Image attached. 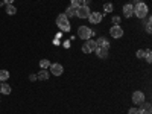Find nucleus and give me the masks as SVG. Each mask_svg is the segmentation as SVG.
Masks as SVG:
<instances>
[{"label":"nucleus","mask_w":152,"mask_h":114,"mask_svg":"<svg viewBox=\"0 0 152 114\" xmlns=\"http://www.w3.org/2000/svg\"><path fill=\"white\" fill-rule=\"evenodd\" d=\"M134 15H135L138 20L146 18V17L149 15V8H148V5H146V3H143V2L134 5Z\"/></svg>","instance_id":"f257e3e1"},{"label":"nucleus","mask_w":152,"mask_h":114,"mask_svg":"<svg viewBox=\"0 0 152 114\" xmlns=\"http://www.w3.org/2000/svg\"><path fill=\"white\" fill-rule=\"evenodd\" d=\"M56 24H58V28L61 29V32H70V29H72L70 20H69L64 14H59V15L56 17Z\"/></svg>","instance_id":"f03ea898"},{"label":"nucleus","mask_w":152,"mask_h":114,"mask_svg":"<svg viewBox=\"0 0 152 114\" xmlns=\"http://www.w3.org/2000/svg\"><path fill=\"white\" fill-rule=\"evenodd\" d=\"M93 35H94V32L88 26H79L78 28V37L81 38V40H90Z\"/></svg>","instance_id":"7ed1b4c3"},{"label":"nucleus","mask_w":152,"mask_h":114,"mask_svg":"<svg viewBox=\"0 0 152 114\" xmlns=\"http://www.w3.org/2000/svg\"><path fill=\"white\" fill-rule=\"evenodd\" d=\"M97 47H96V43H94V40H91V38H90V40H85V43L82 44V52L84 53H91V52H94V50H96Z\"/></svg>","instance_id":"20e7f679"},{"label":"nucleus","mask_w":152,"mask_h":114,"mask_svg":"<svg viewBox=\"0 0 152 114\" xmlns=\"http://www.w3.org/2000/svg\"><path fill=\"white\" fill-rule=\"evenodd\" d=\"M90 12H91V9H90V6H81V8H78L76 9V17L78 18H81V20H84V18H88V15H90Z\"/></svg>","instance_id":"39448f33"},{"label":"nucleus","mask_w":152,"mask_h":114,"mask_svg":"<svg viewBox=\"0 0 152 114\" xmlns=\"http://www.w3.org/2000/svg\"><path fill=\"white\" fill-rule=\"evenodd\" d=\"M145 102H146V100H145V93H143V91L137 90V91L132 93V104H134V105H142V104H145Z\"/></svg>","instance_id":"423d86ee"},{"label":"nucleus","mask_w":152,"mask_h":114,"mask_svg":"<svg viewBox=\"0 0 152 114\" xmlns=\"http://www.w3.org/2000/svg\"><path fill=\"white\" fill-rule=\"evenodd\" d=\"M102 17H104V14H100V12H90V15H88V21H90L91 24H99L100 21H102Z\"/></svg>","instance_id":"0eeeda50"},{"label":"nucleus","mask_w":152,"mask_h":114,"mask_svg":"<svg viewBox=\"0 0 152 114\" xmlns=\"http://www.w3.org/2000/svg\"><path fill=\"white\" fill-rule=\"evenodd\" d=\"M49 70H50V73H52L53 76H61L62 73H64V67H62L61 64H58V62H55V64H50Z\"/></svg>","instance_id":"6e6552de"},{"label":"nucleus","mask_w":152,"mask_h":114,"mask_svg":"<svg viewBox=\"0 0 152 114\" xmlns=\"http://www.w3.org/2000/svg\"><path fill=\"white\" fill-rule=\"evenodd\" d=\"M110 35L113 38H122L123 37V29L120 28V24H114V26L110 29Z\"/></svg>","instance_id":"1a4fd4ad"},{"label":"nucleus","mask_w":152,"mask_h":114,"mask_svg":"<svg viewBox=\"0 0 152 114\" xmlns=\"http://www.w3.org/2000/svg\"><path fill=\"white\" fill-rule=\"evenodd\" d=\"M123 15H125L126 18H131V17L134 15V5H132V3H126V5L123 6Z\"/></svg>","instance_id":"9d476101"},{"label":"nucleus","mask_w":152,"mask_h":114,"mask_svg":"<svg viewBox=\"0 0 152 114\" xmlns=\"http://www.w3.org/2000/svg\"><path fill=\"white\" fill-rule=\"evenodd\" d=\"M94 43H96V47L110 49V43H108V40H107V38H104V37H99V38H97V40H96Z\"/></svg>","instance_id":"9b49d317"},{"label":"nucleus","mask_w":152,"mask_h":114,"mask_svg":"<svg viewBox=\"0 0 152 114\" xmlns=\"http://www.w3.org/2000/svg\"><path fill=\"white\" fill-rule=\"evenodd\" d=\"M152 113V107L149 102L142 104V108H138V114H151Z\"/></svg>","instance_id":"f8f14e48"},{"label":"nucleus","mask_w":152,"mask_h":114,"mask_svg":"<svg viewBox=\"0 0 152 114\" xmlns=\"http://www.w3.org/2000/svg\"><path fill=\"white\" fill-rule=\"evenodd\" d=\"M96 56L97 58H100V59H105V58H108V49H102V47H97L96 50Z\"/></svg>","instance_id":"ddd939ff"},{"label":"nucleus","mask_w":152,"mask_h":114,"mask_svg":"<svg viewBox=\"0 0 152 114\" xmlns=\"http://www.w3.org/2000/svg\"><path fill=\"white\" fill-rule=\"evenodd\" d=\"M11 91H12V88H11V85L9 84H6V82H2L0 84V93L2 94H11Z\"/></svg>","instance_id":"4468645a"},{"label":"nucleus","mask_w":152,"mask_h":114,"mask_svg":"<svg viewBox=\"0 0 152 114\" xmlns=\"http://www.w3.org/2000/svg\"><path fill=\"white\" fill-rule=\"evenodd\" d=\"M49 70H40V72H38V75H37V79H40V81H47L49 79Z\"/></svg>","instance_id":"2eb2a0df"},{"label":"nucleus","mask_w":152,"mask_h":114,"mask_svg":"<svg viewBox=\"0 0 152 114\" xmlns=\"http://www.w3.org/2000/svg\"><path fill=\"white\" fill-rule=\"evenodd\" d=\"M64 15L70 20L72 17H76V9L75 8H72V6H69L67 9H66V12H64Z\"/></svg>","instance_id":"dca6fc26"},{"label":"nucleus","mask_w":152,"mask_h":114,"mask_svg":"<svg viewBox=\"0 0 152 114\" xmlns=\"http://www.w3.org/2000/svg\"><path fill=\"white\" fill-rule=\"evenodd\" d=\"M6 14L8 15H14V14H17V8L14 6V5H6Z\"/></svg>","instance_id":"f3484780"},{"label":"nucleus","mask_w":152,"mask_h":114,"mask_svg":"<svg viewBox=\"0 0 152 114\" xmlns=\"http://www.w3.org/2000/svg\"><path fill=\"white\" fill-rule=\"evenodd\" d=\"M9 79V72L8 70H0V82H6Z\"/></svg>","instance_id":"a211bd4d"},{"label":"nucleus","mask_w":152,"mask_h":114,"mask_svg":"<svg viewBox=\"0 0 152 114\" xmlns=\"http://www.w3.org/2000/svg\"><path fill=\"white\" fill-rule=\"evenodd\" d=\"M40 67H41L43 70H49V67H50V61H49V59H41V61H40Z\"/></svg>","instance_id":"6ab92c4d"},{"label":"nucleus","mask_w":152,"mask_h":114,"mask_svg":"<svg viewBox=\"0 0 152 114\" xmlns=\"http://www.w3.org/2000/svg\"><path fill=\"white\" fill-rule=\"evenodd\" d=\"M113 9H114L113 3H105V5H104V14H111Z\"/></svg>","instance_id":"aec40b11"},{"label":"nucleus","mask_w":152,"mask_h":114,"mask_svg":"<svg viewBox=\"0 0 152 114\" xmlns=\"http://www.w3.org/2000/svg\"><path fill=\"white\" fill-rule=\"evenodd\" d=\"M70 6L75 8V9L81 8V6H82V0H72V2H70Z\"/></svg>","instance_id":"412c9836"},{"label":"nucleus","mask_w":152,"mask_h":114,"mask_svg":"<svg viewBox=\"0 0 152 114\" xmlns=\"http://www.w3.org/2000/svg\"><path fill=\"white\" fill-rule=\"evenodd\" d=\"M145 59H146V62H152V52L149 49L145 50Z\"/></svg>","instance_id":"4be33fe9"},{"label":"nucleus","mask_w":152,"mask_h":114,"mask_svg":"<svg viewBox=\"0 0 152 114\" xmlns=\"http://www.w3.org/2000/svg\"><path fill=\"white\" fill-rule=\"evenodd\" d=\"M111 21H113L114 24H120V21H122V18H120L119 15H113V18H111Z\"/></svg>","instance_id":"5701e85b"},{"label":"nucleus","mask_w":152,"mask_h":114,"mask_svg":"<svg viewBox=\"0 0 152 114\" xmlns=\"http://www.w3.org/2000/svg\"><path fill=\"white\" fill-rule=\"evenodd\" d=\"M135 56H137V58H140V59H143V58H145V50H143V49H140V50H137V53H135Z\"/></svg>","instance_id":"b1692460"},{"label":"nucleus","mask_w":152,"mask_h":114,"mask_svg":"<svg viewBox=\"0 0 152 114\" xmlns=\"http://www.w3.org/2000/svg\"><path fill=\"white\" fill-rule=\"evenodd\" d=\"M128 114H138V108L131 107V108H129V111H128Z\"/></svg>","instance_id":"393cba45"},{"label":"nucleus","mask_w":152,"mask_h":114,"mask_svg":"<svg viewBox=\"0 0 152 114\" xmlns=\"http://www.w3.org/2000/svg\"><path fill=\"white\" fill-rule=\"evenodd\" d=\"M152 32V28H151V23H146V34H151Z\"/></svg>","instance_id":"a878e982"},{"label":"nucleus","mask_w":152,"mask_h":114,"mask_svg":"<svg viewBox=\"0 0 152 114\" xmlns=\"http://www.w3.org/2000/svg\"><path fill=\"white\" fill-rule=\"evenodd\" d=\"M90 3H91V0H82V5H84V6H88Z\"/></svg>","instance_id":"bb28decb"},{"label":"nucleus","mask_w":152,"mask_h":114,"mask_svg":"<svg viewBox=\"0 0 152 114\" xmlns=\"http://www.w3.org/2000/svg\"><path fill=\"white\" fill-rule=\"evenodd\" d=\"M2 2L6 3V5H12V3H14V0H2Z\"/></svg>","instance_id":"cd10ccee"},{"label":"nucleus","mask_w":152,"mask_h":114,"mask_svg":"<svg viewBox=\"0 0 152 114\" xmlns=\"http://www.w3.org/2000/svg\"><path fill=\"white\" fill-rule=\"evenodd\" d=\"M29 79H31V81H37V75H31Z\"/></svg>","instance_id":"c85d7f7f"},{"label":"nucleus","mask_w":152,"mask_h":114,"mask_svg":"<svg viewBox=\"0 0 152 114\" xmlns=\"http://www.w3.org/2000/svg\"><path fill=\"white\" fill-rule=\"evenodd\" d=\"M64 47H67V49H69V47H70V43H69V41H66V43H64Z\"/></svg>","instance_id":"c756f323"},{"label":"nucleus","mask_w":152,"mask_h":114,"mask_svg":"<svg viewBox=\"0 0 152 114\" xmlns=\"http://www.w3.org/2000/svg\"><path fill=\"white\" fill-rule=\"evenodd\" d=\"M134 2H135V5H137V3H140V2H142V0H134Z\"/></svg>","instance_id":"7c9ffc66"}]
</instances>
